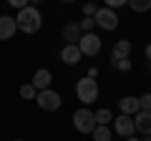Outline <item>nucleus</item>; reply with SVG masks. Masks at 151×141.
I'll return each instance as SVG.
<instances>
[{
	"instance_id": "nucleus-1",
	"label": "nucleus",
	"mask_w": 151,
	"mask_h": 141,
	"mask_svg": "<svg viewBox=\"0 0 151 141\" xmlns=\"http://www.w3.org/2000/svg\"><path fill=\"white\" fill-rule=\"evenodd\" d=\"M15 25H18L20 33L33 35V33H38L40 28H43V15H40V10H38L35 5H28V8H23V10H18Z\"/></svg>"
},
{
	"instance_id": "nucleus-2",
	"label": "nucleus",
	"mask_w": 151,
	"mask_h": 141,
	"mask_svg": "<svg viewBox=\"0 0 151 141\" xmlns=\"http://www.w3.org/2000/svg\"><path fill=\"white\" fill-rule=\"evenodd\" d=\"M76 98H78L83 106H91L98 98V83L93 81V78H88V76L78 78V81H76Z\"/></svg>"
},
{
	"instance_id": "nucleus-3",
	"label": "nucleus",
	"mask_w": 151,
	"mask_h": 141,
	"mask_svg": "<svg viewBox=\"0 0 151 141\" xmlns=\"http://www.w3.org/2000/svg\"><path fill=\"white\" fill-rule=\"evenodd\" d=\"M73 129L78 131V134H83V136L93 134V129H96V116H93V111L88 109V106H81V109L73 114Z\"/></svg>"
},
{
	"instance_id": "nucleus-4",
	"label": "nucleus",
	"mask_w": 151,
	"mask_h": 141,
	"mask_svg": "<svg viewBox=\"0 0 151 141\" xmlns=\"http://www.w3.org/2000/svg\"><path fill=\"white\" fill-rule=\"evenodd\" d=\"M35 103H38V109H43V111H58L60 103H63V98H60L58 91L48 88V91H38Z\"/></svg>"
},
{
	"instance_id": "nucleus-5",
	"label": "nucleus",
	"mask_w": 151,
	"mask_h": 141,
	"mask_svg": "<svg viewBox=\"0 0 151 141\" xmlns=\"http://www.w3.org/2000/svg\"><path fill=\"white\" fill-rule=\"evenodd\" d=\"M103 48L101 38H98L96 33H83L81 40H78V50H81V55H88V58H93V55H98Z\"/></svg>"
},
{
	"instance_id": "nucleus-6",
	"label": "nucleus",
	"mask_w": 151,
	"mask_h": 141,
	"mask_svg": "<svg viewBox=\"0 0 151 141\" xmlns=\"http://www.w3.org/2000/svg\"><path fill=\"white\" fill-rule=\"evenodd\" d=\"M93 23H96L101 30H116V28H119V15H116V10L98 8V13L93 15Z\"/></svg>"
},
{
	"instance_id": "nucleus-7",
	"label": "nucleus",
	"mask_w": 151,
	"mask_h": 141,
	"mask_svg": "<svg viewBox=\"0 0 151 141\" xmlns=\"http://www.w3.org/2000/svg\"><path fill=\"white\" fill-rule=\"evenodd\" d=\"M113 124V131L121 136V139H129V136H136V129H134V116H116L111 121Z\"/></svg>"
},
{
	"instance_id": "nucleus-8",
	"label": "nucleus",
	"mask_w": 151,
	"mask_h": 141,
	"mask_svg": "<svg viewBox=\"0 0 151 141\" xmlns=\"http://www.w3.org/2000/svg\"><path fill=\"white\" fill-rule=\"evenodd\" d=\"M50 83H53V73H50L48 68L35 70V73H33V78H30V86L35 88V91H48Z\"/></svg>"
},
{
	"instance_id": "nucleus-9",
	"label": "nucleus",
	"mask_w": 151,
	"mask_h": 141,
	"mask_svg": "<svg viewBox=\"0 0 151 141\" xmlns=\"http://www.w3.org/2000/svg\"><path fill=\"white\" fill-rule=\"evenodd\" d=\"M134 129L141 136H151V111H139L134 116Z\"/></svg>"
},
{
	"instance_id": "nucleus-10",
	"label": "nucleus",
	"mask_w": 151,
	"mask_h": 141,
	"mask_svg": "<svg viewBox=\"0 0 151 141\" xmlns=\"http://www.w3.org/2000/svg\"><path fill=\"white\" fill-rule=\"evenodd\" d=\"M131 50H134L131 40L121 38V40H116V43H113V48H111V58H113V60H121V58H131Z\"/></svg>"
},
{
	"instance_id": "nucleus-11",
	"label": "nucleus",
	"mask_w": 151,
	"mask_h": 141,
	"mask_svg": "<svg viewBox=\"0 0 151 141\" xmlns=\"http://www.w3.org/2000/svg\"><path fill=\"white\" fill-rule=\"evenodd\" d=\"M15 33H18L15 18H10V15H0V40H10Z\"/></svg>"
},
{
	"instance_id": "nucleus-12",
	"label": "nucleus",
	"mask_w": 151,
	"mask_h": 141,
	"mask_svg": "<svg viewBox=\"0 0 151 141\" xmlns=\"http://www.w3.org/2000/svg\"><path fill=\"white\" fill-rule=\"evenodd\" d=\"M81 35H83V30L78 28V23H65V28H63V40H65V45H78Z\"/></svg>"
},
{
	"instance_id": "nucleus-13",
	"label": "nucleus",
	"mask_w": 151,
	"mask_h": 141,
	"mask_svg": "<svg viewBox=\"0 0 151 141\" xmlns=\"http://www.w3.org/2000/svg\"><path fill=\"white\" fill-rule=\"evenodd\" d=\"M119 109H121V114L124 116H136L139 114V96H124L119 101Z\"/></svg>"
},
{
	"instance_id": "nucleus-14",
	"label": "nucleus",
	"mask_w": 151,
	"mask_h": 141,
	"mask_svg": "<svg viewBox=\"0 0 151 141\" xmlns=\"http://www.w3.org/2000/svg\"><path fill=\"white\" fill-rule=\"evenodd\" d=\"M81 50H78V45H63V50H60V60H63L65 65H76L81 63Z\"/></svg>"
},
{
	"instance_id": "nucleus-15",
	"label": "nucleus",
	"mask_w": 151,
	"mask_h": 141,
	"mask_svg": "<svg viewBox=\"0 0 151 141\" xmlns=\"http://www.w3.org/2000/svg\"><path fill=\"white\" fill-rule=\"evenodd\" d=\"M91 139L93 141H111L113 139V131L108 129V126H96L93 134H91Z\"/></svg>"
},
{
	"instance_id": "nucleus-16",
	"label": "nucleus",
	"mask_w": 151,
	"mask_h": 141,
	"mask_svg": "<svg viewBox=\"0 0 151 141\" xmlns=\"http://www.w3.org/2000/svg\"><path fill=\"white\" fill-rule=\"evenodd\" d=\"M93 116H96V126H108L113 121V114L108 109H98V111H93Z\"/></svg>"
},
{
	"instance_id": "nucleus-17",
	"label": "nucleus",
	"mask_w": 151,
	"mask_h": 141,
	"mask_svg": "<svg viewBox=\"0 0 151 141\" xmlns=\"http://www.w3.org/2000/svg\"><path fill=\"white\" fill-rule=\"evenodd\" d=\"M129 8L134 13H146V10H151V0H131Z\"/></svg>"
},
{
	"instance_id": "nucleus-18",
	"label": "nucleus",
	"mask_w": 151,
	"mask_h": 141,
	"mask_svg": "<svg viewBox=\"0 0 151 141\" xmlns=\"http://www.w3.org/2000/svg\"><path fill=\"white\" fill-rule=\"evenodd\" d=\"M111 65H113L116 70H121V73H129L134 63H131V58H121V60H113V58H111Z\"/></svg>"
},
{
	"instance_id": "nucleus-19",
	"label": "nucleus",
	"mask_w": 151,
	"mask_h": 141,
	"mask_svg": "<svg viewBox=\"0 0 151 141\" xmlns=\"http://www.w3.org/2000/svg\"><path fill=\"white\" fill-rule=\"evenodd\" d=\"M18 93H20V98H25V101H35V96H38V91L30 86V83L20 86V91H18Z\"/></svg>"
},
{
	"instance_id": "nucleus-20",
	"label": "nucleus",
	"mask_w": 151,
	"mask_h": 141,
	"mask_svg": "<svg viewBox=\"0 0 151 141\" xmlns=\"http://www.w3.org/2000/svg\"><path fill=\"white\" fill-rule=\"evenodd\" d=\"M139 109L141 111H151V93L146 91L144 96H139Z\"/></svg>"
},
{
	"instance_id": "nucleus-21",
	"label": "nucleus",
	"mask_w": 151,
	"mask_h": 141,
	"mask_svg": "<svg viewBox=\"0 0 151 141\" xmlns=\"http://www.w3.org/2000/svg\"><path fill=\"white\" fill-rule=\"evenodd\" d=\"M98 8L101 5H96V3H86V5H83V18H93L98 13Z\"/></svg>"
},
{
	"instance_id": "nucleus-22",
	"label": "nucleus",
	"mask_w": 151,
	"mask_h": 141,
	"mask_svg": "<svg viewBox=\"0 0 151 141\" xmlns=\"http://www.w3.org/2000/svg\"><path fill=\"white\" fill-rule=\"evenodd\" d=\"M78 28H81L83 33H93V28H96V23H93V18H83V20L78 23Z\"/></svg>"
},
{
	"instance_id": "nucleus-23",
	"label": "nucleus",
	"mask_w": 151,
	"mask_h": 141,
	"mask_svg": "<svg viewBox=\"0 0 151 141\" xmlns=\"http://www.w3.org/2000/svg\"><path fill=\"white\" fill-rule=\"evenodd\" d=\"M121 5H126V0H106V5H103V8H108V10H116V8H121Z\"/></svg>"
},
{
	"instance_id": "nucleus-24",
	"label": "nucleus",
	"mask_w": 151,
	"mask_h": 141,
	"mask_svg": "<svg viewBox=\"0 0 151 141\" xmlns=\"http://www.w3.org/2000/svg\"><path fill=\"white\" fill-rule=\"evenodd\" d=\"M10 5L18 8V10H23V8H28V0H10Z\"/></svg>"
},
{
	"instance_id": "nucleus-25",
	"label": "nucleus",
	"mask_w": 151,
	"mask_h": 141,
	"mask_svg": "<svg viewBox=\"0 0 151 141\" xmlns=\"http://www.w3.org/2000/svg\"><path fill=\"white\" fill-rule=\"evenodd\" d=\"M96 76H98V68H96V65H91V68H88V78L96 81Z\"/></svg>"
},
{
	"instance_id": "nucleus-26",
	"label": "nucleus",
	"mask_w": 151,
	"mask_h": 141,
	"mask_svg": "<svg viewBox=\"0 0 151 141\" xmlns=\"http://www.w3.org/2000/svg\"><path fill=\"white\" fill-rule=\"evenodd\" d=\"M144 53H146V63H151V43L146 45V50H144Z\"/></svg>"
},
{
	"instance_id": "nucleus-27",
	"label": "nucleus",
	"mask_w": 151,
	"mask_h": 141,
	"mask_svg": "<svg viewBox=\"0 0 151 141\" xmlns=\"http://www.w3.org/2000/svg\"><path fill=\"white\" fill-rule=\"evenodd\" d=\"M124 141H141L139 136H129V139H124Z\"/></svg>"
},
{
	"instance_id": "nucleus-28",
	"label": "nucleus",
	"mask_w": 151,
	"mask_h": 141,
	"mask_svg": "<svg viewBox=\"0 0 151 141\" xmlns=\"http://www.w3.org/2000/svg\"><path fill=\"white\" fill-rule=\"evenodd\" d=\"M141 141H151V136H144V139H141Z\"/></svg>"
},
{
	"instance_id": "nucleus-29",
	"label": "nucleus",
	"mask_w": 151,
	"mask_h": 141,
	"mask_svg": "<svg viewBox=\"0 0 151 141\" xmlns=\"http://www.w3.org/2000/svg\"><path fill=\"white\" fill-rule=\"evenodd\" d=\"M13 141H23V139H13Z\"/></svg>"
},
{
	"instance_id": "nucleus-30",
	"label": "nucleus",
	"mask_w": 151,
	"mask_h": 141,
	"mask_svg": "<svg viewBox=\"0 0 151 141\" xmlns=\"http://www.w3.org/2000/svg\"><path fill=\"white\" fill-rule=\"evenodd\" d=\"M149 70H151V63H149Z\"/></svg>"
}]
</instances>
